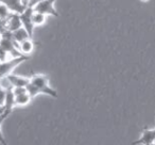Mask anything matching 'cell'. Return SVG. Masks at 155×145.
<instances>
[{
    "label": "cell",
    "mask_w": 155,
    "mask_h": 145,
    "mask_svg": "<svg viewBox=\"0 0 155 145\" xmlns=\"http://www.w3.org/2000/svg\"><path fill=\"white\" fill-rule=\"evenodd\" d=\"M26 89L31 98H34L38 94H46L54 98L58 97V92L49 85V78L46 75H33Z\"/></svg>",
    "instance_id": "1"
},
{
    "label": "cell",
    "mask_w": 155,
    "mask_h": 145,
    "mask_svg": "<svg viewBox=\"0 0 155 145\" xmlns=\"http://www.w3.org/2000/svg\"><path fill=\"white\" fill-rule=\"evenodd\" d=\"M29 59V56H19L13 58L11 60H5L3 62H0V81L2 80L3 78L11 74V71L15 68L16 66L20 64V63L25 62Z\"/></svg>",
    "instance_id": "2"
},
{
    "label": "cell",
    "mask_w": 155,
    "mask_h": 145,
    "mask_svg": "<svg viewBox=\"0 0 155 145\" xmlns=\"http://www.w3.org/2000/svg\"><path fill=\"white\" fill-rule=\"evenodd\" d=\"M55 1L56 0H43V1L38 2L33 8V11L37 12V13L44 14V15H52L58 17V13L56 12V10L53 7Z\"/></svg>",
    "instance_id": "3"
},
{
    "label": "cell",
    "mask_w": 155,
    "mask_h": 145,
    "mask_svg": "<svg viewBox=\"0 0 155 145\" xmlns=\"http://www.w3.org/2000/svg\"><path fill=\"white\" fill-rule=\"evenodd\" d=\"M33 12H34L33 11V8H27L21 14H19L22 27H24L25 30L28 32L30 39L33 37V31H34V25H33V22H32Z\"/></svg>",
    "instance_id": "4"
},
{
    "label": "cell",
    "mask_w": 155,
    "mask_h": 145,
    "mask_svg": "<svg viewBox=\"0 0 155 145\" xmlns=\"http://www.w3.org/2000/svg\"><path fill=\"white\" fill-rule=\"evenodd\" d=\"M155 142V128L154 129H148L144 128L141 132V136L138 140L134 141L132 145H150Z\"/></svg>",
    "instance_id": "5"
},
{
    "label": "cell",
    "mask_w": 155,
    "mask_h": 145,
    "mask_svg": "<svg viewBox=\"0 0 155 145\" xmlns=\"http://www.w3.org/2000/svg\"><path fill=\"white\" fill-rule=\"evenodd\" d=\"M5 79L12 88H26L28 83L30 82V78H26V77L17 76V75L13 74L8 75Z\"/></svg>",
    "instance_id": "6"
},
{
    "label": "cell",
    "mask_w": 155,
    "mask_h": 145,
    "mask_svg": "<svg viewBox=\"0 0 155 145\" xmlns=\"http://www.w3.org/2000/svg\"><path fill=\"white\" fill-rule=\"evenodd\" d=\"M0 2L5 3L11 13L21 14L27 9L22 5L21 0H0Z\"/></svg>",
    "instance_id": "7"
},
{
    "label": "cell",
    "mask_w": 155,
    "mask_h": 145,
    "mask_svg": "<svg viewBox=\"0 0 155 145\" xmlns=\"http://www.w3.org/2000/svg\"><path fill=\"white\" fill-rule=\"evenodd\" d=\"M21 27L22 24H21V20H20L19 14L12 13L10 15V17L7 19V25H5L7 30L10 31V32H14V31L18 30Z\"/></svg>",
    "instance_id": "8"
},
{
    "label": "cell",
    "mask_w": 155,
    "mask_h": 145,
    "mask_svg": "<svg viewBox=\"0 0 155 145\" xmlns=\"http://www.w3.org/2000/svg\"><path fill=\"white\" fill-rule=\"evenodd\" d=\"M15 107V95L13 93V88L9 87L7 89V95H5V111L11 113L13 108Z\"/></svg>",
    "instance_id": "9"
},
{
    "label": "cell",
    "mask_w": 155,
    "mask_h": 145,
    "mask_svg": "<svg viewBox=\"0 0 155 145\" xmlns=\"http://www.w3.org/2000/svg\"><path fill=\"white\" fill-rule=\"evenodd\" d=\"M18 49H19L21 54H25V56L30 54L33 51V49H34V43L32 42V39L25 40L24 42H21L18 45Z\"/></svg>",
    "instance_id": "10"
},
{
    "label": "cell",
    "mask_w": 155,
    "mask_h": 145,
    "mask_svg": "<svg viewBox=\"0 0 155 145\" xmlns=\"http://www.w3.org/2000/svg\"><path fill=\"white\" fill-rule=\"evenodd\" d=\"M12 36H13V40L15 41V43L18 44V45H19L21 42H24L25 40L30 39V37H29L28 32L25 30L24 27H21V28H19L18 30L12 32Z\"/></svg>",
    "instance_id": "11"
},
{
    "label": "cell",
    "mask_w": 155,
    "mask_h": 145,
    "mask_svg": "<svg viewBox=\"0 0 155 145\" xmlns=\"http://www.w3.org/2000/svg\"><path fill=\"white\" fill-rule=\"evenodd\" d=\"M31 99L32 98L28 94V92H26L24 94H20V95H17L15 96V106H25V105H28Z\"/></svg>",
    "instance_id": "12"
},
{
    "label": "cell",
    "mask_w": 155,
    "mask_h": 145,
    "mask_svg": "<svg viewBox=\"0 0 155 145\" xmlns=\"http://www.w3.org/2000/svg\"><path fill=\"white\" fill-rule=\"evenodd\" d=\"M32 22H33L34 27L35 26H41V25H44V22H46V15L41 14V13H37V12H33Z\"/></svg>",
    "instance_id": "13"
},
{
    "label": "cell",
    "mask_w": 155,
    "mask_h": 145,
    "mask_svg": "<svg viewBox=\"0 0 155 145\" xmlns=\"http://www.w3.org/2000/svg\"><path fill=\"white\" fill-rule=\"evenodd\" d=\"M11 12L8 9V7L5 3L0 2V20H7L11 15Z\"/></svg>",
    "instance_id": "14"
},
{
    "label": "cell",
    "mask_w": 155,
    "mask_h": 145,
    "mask_svg": "<svg viewBox=\"0 0 155 145\" xmlns=\"http://www.w3.org/2000/svg\"><path fill=\"white\" fill-rule=\"evenodd\" d=\"M9 114H10V112L5 111V113H2V114L0 115V144H2V145H7V141H5V139L3 138V136H2V132H1V126H2L3 122L5 121V119L9 116Z\"/></svg>",
    "instance_id": "15"
},
{
    "label": "cell",
    "mask_w": 155,
    "mask_h": 145,
    "mask_svg": "<svg viewBox=\"0 0 155 145\" xmlns=\"http://www.w3.org/2000/svg\"><path fill=\"white\" fill-rule=\"evenodd\" d=\"M5 95H7V89L3 88V85H1V81H0V106H5Z\"/></svg>",
    "instance_id": "16"
},
{
    "label": "cell",
    "mask_w": 155,
    "mask_h": 145,
    "mask_svg": "<svg viewBox=\"0 0 155 145\" xmlns=\"http://www.w3.org/2000/svg\"><path fill=\"white\" fill-rule=\"evenodd\" d=\"M41 1H43V0H29V8H34Z\"/></svg>",
    "instance_id": "17"
},
{
    "label": "cell",
    "mask_w": 155,
    "mask_h": 145,
    "mask_svg": "<svg viewBox=\"0 0 155 145\" xmlns=\"http://www.w3.org/2000/svg\"><path fill=\"white\" fill-rule=\"evenodd\" d=\"M5 106H0V115L2 114V113H5Z\"/></svg>",
    "instance_id": "18"
},
{
    "label": "cell",
    "mask_w": 155,
    "mask_h": 145,
    "mask_svg": "<svg viewBox=\"0 0 155 145\" xmlns=\"http://www.w3.org/2000/svg\"><path fill=\"white\" fill-rule=\"evenodd\" d=\"M141 1H143V2H146V1H148V0H141Z\"/></svg>",
    "instance_id": "19"
},
{
    "label": "cell",
    "mask_w": 155,
    "mask_h": 145,
    "mask_svg": "<svg viewBox=\"0 0 155 145\" xmlns=\"http://www.w3.org/2000/svg\"><path fill=\"white\" fill-rule=\"evenodd\" d=\"M150 145H155V142H154V143H152V144H150Z\"/></svg>",
    "instance_id": "20"
}]
</instances>
